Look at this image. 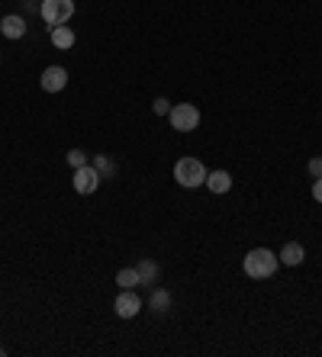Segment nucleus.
<instances>
[{
  "instance_id": "20",
  "label": "nucleus",
  "mask_w": 322,
  "mask_h": 357,
  "mask_svg": "<svg viewBox=\"0 0 322 357\" xmlns=\"http://www.w3.org/2000/svg\"><path fill=\"white\" fill-rule=\"evenodd\" d=\"M0 354H3V348H0Z\"/></svg>"
},
{
  "instance_id": "9",
  "label": "nucleus",
  "mask_w": 322,
  "mask_h": 357,
  "mask_svg": "<svg viewBox=\"0 0 322 357\" xmlns=\"http://www.w3.org/2000/svg\"><path fill=\"white\" fill-rule=\"evenodd\" d=\"M277 258H281V264H287V267H300L303 264V258H306V248L300 245V241H287Z\"/></svg>"
},
{
  "instance_id": "5",
  "label": "nucleus",
  "mask_w": 322,
  "mask_h": 357,
  "mask_svg": "<svg viewBox=\"0 0 322 357\" xmlns=\"http://www.w3.org/2000/svg\"><path fill=\"white\" fill-rule=\"evenodd\" d=\"M100 181H103V177L97 174V167H94V165L75 167V190L81 193V197H91V193H97Z\"/></svg>"
},
{
  "instance_id": "2",
  "label": "nucleus",
  "mask_w": 322,
  "mask_h": 357,
  "mask_svg": "<svg viewBox=\"0 0 322 357\" xmlns=\"http://www.w3.org/2000/svg\"><path fill=\"white\" fill-rule=\"evenodd\" d=\"M207 167H203V161L197 158H181L177 165H174V181L181 183V187H187V190H193V187H200V183H207Z\"/></svg>"
},
{
  "instance_id": "12",
  "label": "nucleus",
  "mask_w": 322,
  "mask_h": 357,
  "mask_svg": "<svg viewBox=\"0 0 322 357\" xmlns=\"http://www.w3.org/2000/svg\"><path fill=\"white\" fill-rule=\"evenodd\" d=\"M136 271H139V280H142V287H152V283H158V264L155 261H139L136 264Z\"/></svg>"
},
{
  "instance_id": "8",
  "label": "nucleus",
  "mask_w": 322,
  "mask_h": 357,
  "mask_svg": "<svg viewBox=\"0 0 322 357\" xmlns=\"http://www.w3.org/2000/svg\"><path fill=\"white\" fill-rule=\"evenodd\" d=\"M0 33L7 36V39H13V42L23 39L26 36V20L20 17V13H10V17L0 20Z\"/></svg>"
},
{
  "instance_id": "16",
  "label": "nucleus",
  "mask_w": 322,
  "mask_h": 357,
  "mask_svg": "<svg viewBox=\"0 0 322 357\" xmlns=\"http://www.w3.org/2000/svg\"><path fill=\"white\" fill-rule=\"evenodd\" d=\"M68 165H71V167H84V165H91V161H87V155H84L81 149H71V151H68Z\"/></svg>"
},
{
  "instance_id": "18",
  "label": "nucleus",
  "mask_w": 322,
  "mask_h": 357,
  "mask_svg": "<svg viewBox=\"0 0 322 357\" xmlns=\"http://www.w3.org/2000/svg\"><path fill=\"white\" fill-rule=\"evenodd\" d=\"M313 199L322 203V177H313Z\"/></svg>"
},
{
  "instance_id": "1",
  "label": "nucleus",
  "mask_w": 322,
  "mask_h": 357,
  "mask_svg": "<svg viewBox=\"0 0 322 357\" xmlns=\"http://www.w3.org/2000/svg\"><path fill=\"white\" fill-rule=\"evenodd\" d=\"M277 264H281V258H277L271 248H251L245 258H242V271H245L251 280H268V277L277 271Z\"/></svg>"
},
{
  "instance_id": "4",
  "label": "nucleus",
  "mask_w": 322,
  "mask_h": 357,
  "mask_svg": "<svg viewBox=\"0 0 322 357\" xmlns=\"http://www.w3.org/2000/svg\"><path fill=\"white\" fill-rule=\"evenodd\" d=\"M168 119H171L174 132H193L200 126V109L193 107V103H177V107H171Z\"/></svg>"
},
{
  "instance_id": "11",
  "label": "nucleus",
  "mask_w": 322,
  "mask_h": 357,
  "mask_svg": "<svg viewBox=\"0 0 322 357\" xmlns=\"http://www.w3.org/2000/svg\"><path fill=\"white\" fill-rule=\"evenodd\" d=\"M52 45L55 49H71L75 45V29L71 26H55L52 29Z\"/></svg>"
},
{
  "instance_id": "17",
  "label": "nucleus",
  "mask_w": 322,
  "mask_h": 357,
  "mask_svg": "<svg viewBox=\"0 0 322 357\" xmlns=\"http://www.w3.org/2000/svg\"><path fill=\"white\" fill-rule=\"evenodd\" d=\"M152 109H155V116H168V113H171V103H168L165 97H158L155 103H152Z\"/></svg>"
},
{
  "instance_id": "14",
  "label": "nucleus",
  "mask_w": 322,
  "mask_h": 357,
  "mask_svg": "<svg viewBox=\"0 0 322 357\" xmlns=\"http://www.w3.org/2000/svg\"><path fill=\"white\" fill-rule=\"evenodd\" d=\"M152 309H155L158 316H161V312H168V309H171V293H168V290H155V293H152Z\"/></svg>"
},
{
  "instance_id": "13",
  "label": "nucleus",
  "mask_w": 322,
  "mask_h": 357,
  "mask_svg": "<svg viewBox=\"0 0 322 357\" xmlns=\"http://www.w3.org/2000/svg\"><path fill=\"white\" fill-rule=\"evenodd\" d=\"M116 283H119V290H136V287H142L139 271H136V267H123V271L116 274Z\"/></svg>"
},
{
  "instance_id": "6",
  "label": "nucleus",
  "mask_w": 322,
  "mask_h": 357,
  "mask_svg": "<svg viewBox=\"0 0 322 357\" xmlns=\"http://www.w3.org/2000/svg\"><path fill=\"white\" fill-rule=\"evenodd\" d=\"M113 312L119 319H136L142 312V299L136 296V290H123L113 299Z\"/></svg>"
},
{
  "instance_id": "10",
  "label": "nucleus",
  "mask_w": 322,
  "mask_h": 357,
  "mask_svg": "<svg viewBox=\"0 0 322 357\" xmlns=\"http://www.w3.org/2000/svg\"><path fill=\"white\" fill-rule=\"evenodd\" d=\"M207 187H210V193H229L232 190V174L229 171H210Z\"/></svg>"
},
{
  "instance_id": "7",
  "label": "nucleus",
  "mask_w": 322,
  "mask_h": 357,
  "mask_svg": "<svg viewBox=\"0 0 322 357\" xmlns=\"http://www.w3.org/2000/svg\"><path fill=\"white\" fill-rule=\"evenodd\" d=\"M39 84H42V91H45V93H58V91H65V87H68V71H65L61 65H49L45 71H42Z\"/></svg>"
},
{
  "instance_id": "3",
  "label": "nucleus",
  "mask_w": 322,
  "mask_h": 357,
  "mask_svg": "<svg viewBox=\"0 0 322 357\" xmlns=\"http://www.w3.org/2000/svg\"><path fill=\"white\" fill-rule=\"evenodd\" d=\"M39 17L45 26H65L68 20L75 17V0H42L39 3Z\"/></svg>"
},
{
  "instance_id": "19",
  "label": "nucleus",
  "mask_w": 322,
  "mask_h": 357,
  "mask_svg": "<svg viewBox=\"0 0 322 357\" xmlns=\"http://www.w3.org/2000/svg\"><path fill=\"white\" fill-rule=\"evenodd\" d=\"M309 174H313V177H322V158H313V161H309Z\"/></svg>"
},
{
  "instance_id": "15",
  "label": "nucleus",
  "mask_w": 322,
  "mask_h": 357,
  "mask_svg": "<svg viewBox=\"0 0 322 357\" xmlns=\"http://www.w3.org/2000/svg\"><path fill=\"white\" fill-rule=\"evenodd\" d=\"M94 167H97L100 177H113L116 174V165H113V158H110V155H97V158H94Z\"/></svg>"
}]
</instances>
